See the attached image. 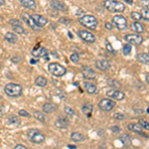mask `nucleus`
<instances>
[{
	"mask_svg": "<svg viewBox=\"0 0 149 149\" xmlns=\"http://www.w3.org/2000/svg\"><path fill=\"white\" fill-rule=\"evenodd\" d=\"M132 29L135 31L137 34H140V33H143L144 32V27L141 23L139 22H134L132 24Z\"/></svg>",
	"mask_w": 149,
	"mask_h": 149,
	"instance_id": "28",
	"label": "nucleus"
},
{
	"mask_svg": "<svg viewBox=\"0 0 149 149\" xmlns=\"http://www.w3.org/2000/svg\"><path fill=\"white\" fill-rule=\"evenodd\" d=\"M21 19H23L24 22H26V24L29 26V27H31L32 29H37V25L35 24L34 20H33L32 18V15H30L29 13L27 12H23L22 14H21Z\"/></svg>",
	"mask_w": 149,
	"mask_h": 149,
	"instance_id": "15",
	"label": "nucleus"
},
{
	"mask_svg": "<svg viewBox=\"0 0 149 149\" xmlns=\"http://www.w3.org/2000/svg\"><path fill=\"white\" fill-rule=\"evenodd\" d=\"M127 128L129 129V130L133 131V132H138V133H140L141 131H142V127L139 125L138 123H130L127 125Z\"/></svg>",
	"mask_w": 149,
	"mask_h": 149,
	"instance_id": "29",
	"label": "nucleus"
},
{
	"mask_svg": "<svg viewBox=\"0 0 149 149\" xmlns=\"http://www.w3.org/2000/svg\"><path fill=\"white\" fill-rule=\"evenodd\" d=\"M105 48H107V51H109L110 53H114V49L112 48L111 44H110L109 41H107V42H105Z\"/></svg>",
	"mask_w": 149,
	"mask_h": 149,
	"instance_id": "39",
	"label": "nucleus"
},
{
	"mask_svg": "<svg viewBox=\"0 0 149 149\" xmlns=\"http://www.w3.org/2000/svg\"><path fill=\"white\" fill-rule=\"evenodd\" d=\"M139 125H140L142 128H145L146 130H148L149 129V123L147 120H145V119H139Z\"/></svg>",
	"mask_w": 149,
	"mask_h": 149,
	"instance_id": "34",
	"label": "nucleus"
},
{
	"mask_svg": "<svg viewBox=\"0 0 149 149\" xmlns=\"http://www.w3.org/2000/svg\"><path fill=\"white\" fill-rule=\"evenodd\" d=\"M124 2H126V3H128V4H132L133 3V0H123Z\"/></svg>",
	"mask_w": 149,
	"mask_h": 149,
	"instance_id": "46",
	"label": "nucleus"
},
{
	"mask_svg": "<svg viewBox=\"0 0 149 149\" xmlns=\"http://www.w3.org/2000/svg\"><path fill=\"white\" fill-rule=\"evenodd\" d=\"M136 60H137L139 63L147 65L149 63V56L147 53H141V54H138L136 56Z\"/></svg>",
	"mask_w": 149,
	"mask_h": 149,
	"instance_id": "21",
	"label": "nucleus"
},
{
	"mask_svg": "<svg viewBox=\"0 0 149 149\" xmlns=\"http://www.w3.org/2000/svg\"><path fill=\"white\" fill-rule=\"evenodd\" d=\"M79 22H80L84 27L90 29V30H95L98 25L97 19L93 15H84L83 17H81L79 19Z\"/></svg>",
	"mask_w": 149,
	"mask_h": 149,
	"instance_id": "1",
	"label": "nucleus"
},
{
	"mask_svg": "<svg viewBox=\"0 0 149 149\" xmlns=\"http://www.w3.org/2000/svg\"><path fill=\"white\" fill-rule=\"evenodd\" d=\"M109 85L111 86H116V88H119V86H120V84H119L117 81H115V80H109Z\"/></svg>",
	"mask_w": 149,
	"mask_h": 149,
	"instance_id": "37",
	"label": "nucleus"
},
{
	"mask_svg": "<svg viewBox=\"0 0 149 149\" xmlns=\"http://www.w3.org/2000/svg\"><path fill=\"white\" fill-rule=\"evenodd\" d=\"M124 117H125V115H124L123 113H119V112H117V113L114 114V118L119 119V120H121V119H124Z\"/></svg>",
	"mask_w": 149,
	"mask_h": 149,
	"instance_id": "41",
	"label": "nucleus"
},
{
	"mask_svg": "<svg viewBox=\"0 0 149 149\" xmlns=\"http://www.w3.org/2000/svg\"><path fill=\"white\" fill-rule=\"evenodd\" d=\"M71 139L73 141H76V142H81V141L84 140V135L80 132H74L71 135Z\"/></svg>",
	"mask_w": 149,
	"mask_h": 149,
	"instance_id": "30",
	"label": "nucleus"
},
{
	"mask_svg": "<svg viewBox=\"0 0 149 149\" xmlns=\"http://www.w3.org/2000/svg\"><path fill=\"white\" fill-rule=\"evenodd\" d=\"M37 60H31V61H30V63L31 64H36V63H37Z\"/></svg>",
	"mask_w": 149,
	"mask_h": 149,
	"instance_id": "49",
	"label": "nucleus"
},
{
	"mask_svg": "<svg viewBox=\"0 0 149 149\" xmlns=\"http://www.w3.org/2000/svg\"><path fill=\"white\" fill-rule=\"evenodd\" d=\"M54 149H57V148H54Z\"/></svg>",
	"mask_w": 149,
	"mask_h": 149,
	"instance_id": "52",
	"label": "nucleus"
},
{
	"mask_svg": "<svg viewBox=\"0 0 149 149\" xmlns=\"http://www.w3.org/2000/svg\"><path fill=\"white\" fill-rule=\"evenodd\" d=\"M4 92L10 97H18L22 95V86L18 84H8L4 88Z\"/></svg>",
	"mask_w": 149,
	"mask_h": 149,
	"instance_id": "2",
	"label": "nucleus"
},
{
	"mask_svg": "<svg viewBox=\"0 0 149 149\" xmlns=\"http://www.w3.org/2000/svg\"><path fill=\"white\" fill-rule=\"evenodd\" d=\"M70 59H71V61L73 62V63H78V62L80 61V55L77 54V53H74V54L71 55Z\"/></svg>",
	"mask_w": 149,
	"mask_h": 149,
	"instance_id": "36",
	"label": "nucleus"
},
{
	"mask_svg": "<svg viewBox=\"0 0 149 149\" xmlns=\"http://www.w3.org/2000/svg\"><path fill=\"white\" fill-rule=\"evenodd\" d=\"M55 125H56V127H58V128H66V127H68V125H69L68 119L63 118V117H60V118L56 121Z\"/></svg>",
	"mask_w": 149,
	"mask_h": 149,
	"instance_id": "24",
	"label": "nucleus"
},
{
	"mask_svg": "<svg viewBox=\"0 0 149 149\" xmlns=\"http://www.w3.org/2000/svg\"><path fill=\"white\" fill-rule=\"evenodd\" d=\"M95 67L100 70V71H107V70L110 69L111 67V64L109 60H105V59H100L97 61H95Z\"/></svg>",
	"mask_w": 149,
	"mask_h": 149,
	"instance_id": "14",
	"label": "nucleus"
},
{
	"mask_svg": "<svg viewBox=\"0 0 149 149\" xmlns=\"http://www.w3.org/2000/svg\"><path fill=\"white\" fill-rule=\"evenodd\" d=\"M81 74H83V77L86 79V80H95V79H97V77L95 71H93V70L92 68H90V67H83Z\"/></svg>",
	"mask_w": 149,
	"mask_h": 149,
	"instance_id": "11",
	"label": "nucleus"
},
{
	"mask_svg": "<svg viewBox=\"0 0 149 149\" xmlns=\"http://www.w3.org/2000/svg\"><path fill=\"white\" fill-rule=\"evenodd\" d=\"M141 16H142L143 20L145 21H148L149 20V15H148V7H145V8H143L142 10V13H140Z\"/></svg>",
	"mask_w": 149,
	"mask_h": 149,
	"instance_id": "35",
	"label": "nucleus"
},
{
	"mask_svg": "<svg viewBox=\"0 0 149 149\" xmlns=\"http://www.w3.org/2000/svg\"><path fill=\"white\" fill-rule=\"evenodd\" d=\"M130 16H131V19H133L135 22H139V21L142 19V16H141V14L139 13V12H137V11L131 12Z\"/></svg>",
	"mask_w": 149,
	"mask_h": 149,
	"instance_id": "31",
	"label": "nucleus"
},
{
	"mask_svg": "<svg viewBox=\"0 0 149 149\" xmlns=\"http://www.w3.org/2000/svg\"><path fill=\"white\" fill-rule=\"evenodd\" d=\"M104 27H105V29H107V30H112V29H113V25H112V24H110V23H105L104 24Z\"/></svg>",
	"mask_w": 149,
	"mask_h": 149,
	"instance_id": "42",
	"label": "nucleus"
},
{
	"mask_svg": "<svg viewBox=\"0 0 149 149\" xmlns=\"http://www.w3.org/2000/svg\"><path fill=\"white\" fill-rule=\"evenodd\" d=\"M124 39H125L129 44L133 45H140L143 43V37L140 35L136 34H128L124 36Z\"/></svg>",
	"mask_w": 149,
	"mask_h": 149,
	"instance_id": "9",
	"label": "nucleus"
},
{
	"mask_svg": "<svg viewBox=\"0 0 149 149\" xmlns=\"http://www.w3.org/2000/svg\"><path fill=\"white\" fill-rule=\"evenodd\" d=\"M50 6L52 7L53 9L58 11H67L68 10V7H67L66 4L62 1H58V0H53V1L50 2Z\"/></svg>",
	"mask_w": 149,
	"mask_h": 149,
	"instance_id": "16",
	"label": "nucleus"
},
{
	"mask_svg": "<svg viewBox=\"0 0 149 149\" xmlns=\"http://www.w3.org/2000/svg\"><path fill=\"white\" fill-rule=\"evenodd\" d=\"M27 137L33 143L40 144L45 140V135L38 129H30L27 132Z\"/></svg>",
	"mask_w": 149,
	"mask_h": 149,
	"instance_id": "4",
	"label": "nucleus"
},
{
	"mask_svg": "<svg viewBox=\"0 0 149 149\" xmlns=\"http://www.w3.org/2000/svg\"><path fill=\"white\" fill-rule=\"evenodd\" d=\"M48 84V80L45 77H38L37 79L35 80V85L38 86H41V88H44V86H46Z\"/></svg>",
	"mask_w": 149,
	"mask_h": 149,
	"instance_id": "25",
	"label": "nucleus"
},
{
	"mask_svg": "<svg viewBox=\"0 0 149 149\" xmlns=\"http://www.w3.org/2000/svg\"><path fill=\"white\" fill-rule=\"evenodd\" d=\"M78 35L81 40H84L86 43H93L95 41V37L93 36L92 33L88 32L86 30H79Z\"/></svg>",
	"mask_w": 149,
	"mask_h": 149,
	"instance_id": "8",
	"label": "nucleus"
},
{
	"mask_svg": "<svg viewBox=\"0 0 149 149\" xmlns=\"http://www.w3.org/2000/svg\"><path fill=\"white\" fill-rule=\"evenodd\" d=\"M122 52H123V54L125 55V56H128L129 54L131 53V46L130 44H125L122 48Z\"/></svg>",
	"mask_w": 149,
	"mask_h": 149,
	"instance_id": "33",
	"label": "nucleus"
},
{
	"mask_svg": "<svg viewBox=\"0 0 149 149\" xmlns=\"http://www.w3.org/2000/svg\"><path fill=\"white\" fill-rule=\"evenodd\" d=\"M107 95L110 98H113L115 100H122L125 97V95H124L123 92H120V91H116V90H110L107 93Z\"/></svg>",
	"mask_w": 149,
	"mask_h": 149,
	"instance_id": "13",
	"label": "nucleus"
},
{
	"mask_svg": "<svg viewBox=\"0 0 149 149\" xmlns=\"http://www.w3.org/2000/svg\"><path fill=\"white\" fill-rule=\"evenodd\" d=\"M104 7L109 11L114 12V13H120V12H123L124 9H125L124 4L119 1H116V0H107L104 2Z\"/></svg>",
	"mask_w": 149,
	"mask_h": 149,
	"instance_id": "3",
	"label": "nucleus"
},
{
	"mask_svg": "<svg viewBox=\"0 0 149 149\" xmlns=\"http://www.w3.org/2000/svg\"><path fill=\"white\" fill-rule=\"evenodd\" d=\"M68 147H69L70 149H76V148H77L74 145H71V144H70V145H68Z\"/></svg>",
	"mask_w": 149,
	"mask_h": 149,
	"instance_id": "47",
	"label": "nucleus"
},
{
	"mask_svg": "<svg viewBox=\"0 0 149 149\" xmlns=\"http://www.w3.org/2000/svg\"><path fill=\"white\" fill-rule=\"evenodd\" d=\"M14 149H27V148H26L24 145H22V144H17V145L14 147Z\"/></svg>",
	"mask_w": 149,
	"mask_h": 149,
	"instance_id": "44",
	"label": "nucleus"
},
{
	"mask_svg": "<svg viewBox=\"0 0 149 149\" xmlns=\"http://www.w3.org/2000/svg\"><path fill=\"white\" fill-rule=\"evenodd\" d=\"M120 139V141L122 143H123V145L125 146V147H129V146H131V137L128 135V134L124 133V134H121V136L119 137Z\"/></svg>",
	"mask_w": 149,
	"mask_h": 149,
	"instance_id": "23",
	"label": "nucleus"
},
{
	"mask_svg": "<svg viewBox=\"0 0 149 149\" xmlns=\"http://www.w3.org/2000/svg\"><path fill=\"white\" fill-rule=\"evenodd\" d=\"M5 40L8 41L9 43L15 44V43L18 41V37H17V35H15L14 33L8 32V33H6V34H5Z\"/></svg>",
	"mask_w": 149,
	"mask_h": 149,
	"instance_id": "26",
	"label": "nucleus"
},
{
	"mask_svg": "<svg viewBox=\"0 0 149 149\" xmlns=\"http://www.w3.org/2000/svg\"><path fill=\"white\" fill-rule=\"evenodd\" d=\"M1 98H2V97H1V95H0V100H1Z\"/></svg>",
	"mask_w": 149,
	"mask_h": 149,
	"instance_id": "51",
	"label": "nucleus"
},
{
	"mask_svg": "<svg viewBox=\"0 0 149 149\" xmlns=\"http://www.w3.org/2000/svg\"><path fill=\"white\" fill-rule=\"evenodd\" d=\"M84 88H85V91H86V93H88L90 95H93V93L97 92V86L92 83H85L84 84Z\"/></svg>",
	"mask_w": 149,
	"mask_h": 149,
	"instance_id": "19",
	"label": "nucleus"
},
{
	"mask_svg": "<svg viewBox=\"0 0 149 149\" xmlns=\"http://www.w3.org/2000/svg\"><path fill=\"white\" fill-rule=\"evenodd\" d=\"M33 114H34V116L38 119V120H40L42 122H47L48 121V118L46 117V115L43 114L42 112L39 111V110H34V113Z\"/></svg>",
	"mask_w": 149,
	"mask_h": 149,
	"instance_id": "27",
	"label": "nucleus"
},
{
	"mask_svg": "<svg viewBox=\"0 0 149 149\" xmlns=\"http://www.w3.org/2000/svg\"><path fill=\"white\" fill-rule=\"evenodd\" d=\"M112 23H113V25L116 26L119 30H124L127 25V21L125 17H123V16H121V15L113 16V18H112Z\"/></svg>",
	"mask_w": 149,
	"mask_h": 149,
	"instance_id": "7",
	"label": "nucleus"
},
{
	"mask_svg": "<svg viewBox=\"0 0 149 149\" xmlns=\"http://www.w3.org/2000/svg\"><path fill=\"white\" fill-rule=\"evenodd\" d=\"M5 4V1L4 0H0V6H3Z\"/></svg>",
	"mask_w": 149,
	"mask_h": 149,
	"instance_id": "48",
	"label": "nucleus"
},
{
	"mask_svg": "<svg viewBox=\"0 0 149 149\" xmlns=\"http://www.w3.org/2000/svg\"><path fill=\"white\" fill-rule=\"evenodd\" d=\"M32 18H33V20H34L35 24L37 25V27H39V28L44 27L48 23L47 19L45 17H43V16L39 15V14H34V15H32Z\"/></svg>",
	"mask_w": 149,
	"mask_h": 149,
	"instance_id": "17",
	"label": "nucleus"
},
{
	"mask_svg": "<svg viewBox=\"0 0 149 149\" xmlns=\"http://www.w3.org/2000/svg\"><path fill=\"white\" fill-rule=\"evenodd\" d=\"M98 107L103 111H110V110L114 109L115 102L112 100H109V98H103L98 103Z\"/></svg>",
	"mask_w": 149,
	"mask_h": 149,
	"instance_id": "6",
	"label": "nucleus"
},
{
	"mask_svg": "<svg viewBox=\"0 0 149 149\" xmlns=\"http://www.w3.org/2000/svg\"><path fill=\"white\" fill-rule=\"evenodd\" d=\"M64 111L66 112V114H68V115H74V109H72L71 107H65L64 109Z\"/></svg>",
	"mask_w": 149,
	"mask_h": 149,
	"instance_id": "38",
	"label": "nucleus"
},
{
	"mask_svg": "<svg viewBox=\"0 0 149 149\" xmlns=\"http://www.w3.org/2000/svg\"><path fill=\"white\" fill-rule=\"evenodd\" d=\"M56 110H57V107L54 103L46 102L43 105V111H44L45 113H52V112L56 111Z\"/></svg>",
	"mask_w": 149,
	"mask_h": 149,
	"instance_id": "18",
	"label": "nucleus"
},
{
	"mask_svg": "<svg viewBox=\"0 0 149 149\" xmlns=\"http://www.w3.org/2000/svg\"><path fill=\"white\" fill-rule=\"evenodd\" d=\"M148 3H149V0H141V5H142L144 8L148 7Z\"/></svg>",
	"mask_w": 149,
	"mask_h": 149,
	"instance_id": "43",
	"label": "nucleus"
},
{
	"mask_svg": "<svg viewBox=\"0 0 149 149\" xmlns=\"http://www.w3.org/2000/svg\"><path fill=\"white\" fill-rule=\"evenodd\" d=\"M8 121H9V123L13 124V125H19V124H20V120H19L18 116H16V115H11L8 118Z\"/></svg>",
	"mask_w": 149,
	"mask_h": 149,
	"instance_id": "32",
	"label": "nucleus"
},
{
	"mask_svg": "<svg viewBox=\"0 0 149 149\" xmlns=\"http://www.w3.org/2000/svg\"><path fill=\"white\" fill-rule=\"evenodd\" d=\"M18 114H19V115H21V116H24V117H30V116H31V115L29 114V112H27L26 110H24V109L19 110Z\"/></svg>",
	"mask_w": 149,
	"mask_h": 149,
	"instance_id": "40",
	"label": "nucleus"
},
{
	"mask_svg": "<svg viewBox=\"0 0 149 149\" xmlns=\"http://www.w3.org/2000/svg\"><path fill=\"white\" fill-rule=\"evenodd\" d=\"M111 130L113 132H119L120 131V128H119L118 126H112L111 127Z\"/></svg>",
	"mask_w": 149,
	"mask_h": 149,
	"instance_id": "45",
	"label": "nucleus"
},
{
	"mask_svg": "<svg viewBox=\"0 0 149 149\" xmlns=\"http://www.w3.org/2000/svg\"><path fill=\"white\" fill-rule=\"evenodd\" d=\"M10 25L12 26V29L14 30V32H16L17 34H25V29H24L22 23L18 19H12L10 20Z\"/></svg>",
	"mask_w": 149,
	"mask_h": 149,
	"instance_id": "10",
	"label": "nucleus"
},
{
	"mask_svg": "<svg viewBox=\"0 0 149 149\" xmlns=\"http://www.w3.org/2000/svg\"><path fill=\"white\" fill-rule=\"evenodd\" d=\"M21 5L25 8L28 9H35L36 8V3L34 0H20Z\"/></svg>",
	"mask_w": 149,
	"mask_h": 149,
	"instance_id": "20",
	"label": "nucleus"
},
{
	"mask_svg": "<svg viewBox=\"0 0 149 149\" xmlns=\"http://www.w3.org/2000/svg\"><path fill=\"white\" fill-rule=\"evenodd\" d=\"M93 105L91 103H85L81 107V111L83 113L86 115V116H91L92 115V112H93Z\"/></svg>",
	"mask_w": 149,
	"mask_h": 149,
	"instance_id": "22",
	"label": "nucleus"
},
{
	"mask_svg": "<svg viewBox=\"0 0 149 149\" xmlns=\"http://www.w3.org/2000/svg\"><path fill=\"white\" fill-rule=\"evenodd\" d=\"M48 71L55 77H63L64 74H66L67 70L65 67L58 63H50L48 66Z\"/></svg>",
	"mask_w": 149,
	"mask_h": 149,
	"instance_id": "5",
	"label": "nucleus"
},
{
	"mask_svg": "<svg viewBox=\"0 0 149 149\" xmlns=\"http://www.w3.org/2000/svg\"><path fill=\"white\" fill-rule=\"evenodd\" d=\"M146 83H148V74H146Z\"/></svg>",
	"mask_w": 149,
	"mask_h": 149,
	"instance_id": "50",
	"label": "nucleus"
},
{
	"mask_svg": "<svg viewBox=\"0 0 149 149\" xmlns=\"http://www.w3.org/2000/svg\"><path fill=\"white\" fill-rule=\"evenodd\" d=\"M31 54L35 58H45L46 56H48V51L46 48L40 47V45H37V46L32 50Z\"/></svg>",
	"mask_w": 149,
	"mask_h": 149,
	"instance_id": "12",
	"label": "nucleus"
}]
</instances>
